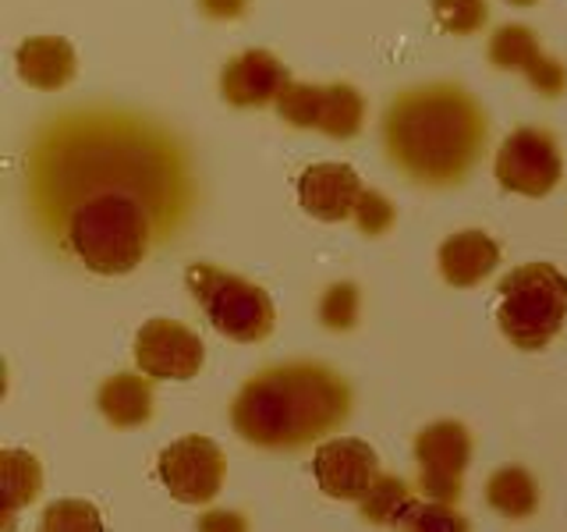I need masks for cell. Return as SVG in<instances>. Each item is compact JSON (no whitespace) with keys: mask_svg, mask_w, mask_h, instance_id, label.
Returning <instances> with one entry per match:
<instances>
[{"mask_svg":"<svg viewBox=\"0 0 567 532\" xmlns=\"http://www.w3.org/2000/svg\"><path fill=\"white\" fill-rule=\"evenodd\" d=\"M486 111L454 82L415 85L394 96L383 114L390 164L419 185L443 188L465 182L486 150Z\"/></svg>","mask_w":567,"mask_h":532,"instance_id":"cell-1","label":"cell"},{"mask_svg":"<svg viewBox=\"0 0 567 532\" xmlns=\"http://www.w3.org/2000/svg\"><path fill=\"white\" fill-rule=\"evenodd\" d=\"M351 412V390L319 362H288L262 369L230 405L235 430L256 448L295 451L327 437Z\"/></svg>","mask_w":567,"mask_h":532,"instance_id":"cell-2","label":"cell"},{"mask_svg":"<svg viewBox=\"0 0 567 532\" xmlns=\"http://www.w3.org/2000/svg\"><path fill=\"white\" fill-rule=\"evenodd\" d=\"M68 245L93 274H128L150 253V213L128 192H100L71 213Z\"/></svg>","mask_w":567,"mask_h":532,"instance_id":"cell-3","label":"cell"},{"mask_svg":"<svg viewBox=\"0 0 567 532\" xmlns=\"http://www.w3.org/2000/svg\"><path fill=\"white\" fill-rule=\"evenodd\" d=\"M496 324L522 351H543L567 319V274L554 263H525L496 288Z\"/></svg>","mask_w":567,"mask_h":532,"instance_id":"cell-4","label":"cell"},{"mask_svg":"<svg viewBox=\"0 0 567 532\" xmlns=\"http://www.w3.org/2000/svg\"><path fill=\"white\" fill-rule=\"evenodd\" d=\"M185 280L195 301L206 309L209 324L230 341L256 345L274 330V301L259 284L241 280L209 263H192Z\"/></svg>","mask_w":567,"mask_h":532,"instance_id":"cell-5","label":"cell"},{"mask_svg":"<svg viewBox=\"0 0 567 532\" xmlns=\"http://www.w3.org/2000/svg\"><path fill=\"white\" fill-rule=\"evenodd\" d=\"M274 106L280 121L291 124V129H316L330 139H354L365 121V100L348 82H333V85L291 82Z\"/></svg>","mask_w":567,"mask_h":532,"instance_id":"cell-6","label":"cell"},{"mask_svg":"<svg viewBox=\"0 0 567 532\" xmlns=\"http://www.w3.org/2000/svg\"><path fill=\"white\" fill-rule=\"evenodd\" d=\"M493 174L507 192L528 195V200H543L557 185L564 174V160L557 150V139L543 129H518L511 132L493 160Z\"/></svg>","mask_w":567,"mask_h":532,"instance_id":"cell-7","label":"cell"},{"mask_svg":"<svg viewBox=\"0 0 567 532\" xmlns=\"http://www.w3.org/2000/svg\"><path fill=\"white\" fill-rule=\"evenodd\" d=\"M468 458H472V437L461 422L443 419V422L425 426L415 440L419 490L430 497V501L457 504Z\"/></svg>","mask_w":567,"mask_h":532,"instance_id":"cell-8","label":"cell"},{"mask_svg":"<svg viewBox=\"0 0 567 532\" xmlns=\"http://www.w3.org/2000/svg\"><path fill=\"white\" fill-rule=\"evenodd\" d=\"M159 483L182 504H209L224 487L227 461L209 437H182L159 451Z\"/></svg>","mask_w":567,"mask_h":532,"instance_id":"cell-9","label":"cell"},{"mask_svg":"<svg viewBox=\"0 0 567 532\" xmlns=\"http://www.w3.org/2000/svg\"><path fill=\"white\" fill-rule=\"evenodd\" d=\"M199 334L174 319H150L135 337V362L153 380H192L203 369Z\"/></svg>","mask_w":567,"mask_h":532,"instance_id":"cell-10","label":"cell"},{"mask_svg":"<svg viewBox=\"0 0 567 532\" xmlns=\"http://www.w3.org/2000/svg\"><path fill=\"white\" fill-rule=\"evenodd\" d=\"M312 472L319 490L337 497V501H362L372 490V483L383 475L377 451L365 440H351V437H333L327 443H319V451L312 458Z\"/></svg>","mask_w":567,"mask_h":532,"instance_id":"cell-11","label":"cell"},{"mask_svg":"<svg viewBox=\"0 0 567 532\" xmlns=\"http://www.w3.org/2000/svg\"><path fill=\"white\" fill-rule=\"evenodd\" d=\"M486 58L493 68L522 71L539 96H560L567 89V68L539 47V35L528 25H501L489 35Z\"/></svg>","mask_w":567,"mask_h":532,"instance_id":"cell-12","label":"cell"},{"mask_svg":"<svg viewBox=\"0 0 567 532\" xmlns=\"http://www.w3.org/2000/svg\"><path fill=\"white\" fill-rule=\"evenodd\" d=\"M291 85L284 68L270 50H245L220 71V96L230 106H266L277 103L284 89Z\"/></svg>","mask_w":567,"mask_h":532,"instance_id":"cell-13","label":"cell"},{"mask_svg":"<svg viewBox=\"0 0 567 532\" xmlns=\"http://www.w3.org/2000/svg\"><path fill=\"white\" fill-rule=\"evenodd\" d=\"M362 177L348 164H312L298 174V203L316 221H348L362 200Z\"/></svg>","mask_w":567,"mask_h":532,"instance_id":"cell-14","label":"cell"},{"mask_svg":"<svg viewBox=\"0 0 567 532\" xmlns=\"http://www.w3.org/2000/svg\"><path fill=\"white\" fill-rule=\"evenodd\" d=\"M440 274L454 288H475L478 280H486L496 263H501V248L486 235V231H457L440 245Z\"/></svg>","mask_w":567,"mask_h":532,"instance_id":"cell-15","label":"cell"},{"mask_svg":"<svg viewBox=\"0 0 567 532\" xmlns=\"http://www.w3.org/2000/svg\"><path fill=\"white\" fill-rule=\"evenodd\" d=\"M18 79L43 93H58L75 79V50L61 35H32L14 53Z\"/></svg>","mask_w":567,"mask_h":532,"instance_id":"cell-16","label":"cell"},{"mask_svg":"<svg viewBox=\"0 0 567 532\" xmlns=\"http://www.w3.org/2000/svg\"><path fill=\"white\" fill-rule=\"evenodd\" d=\"M96 405L111 426H117V430H132V426L150 422V416H153V387H150V380L132 377V372H117V377L103 380Z\"/></svg>","mask_w":567,"mask_h":532,"instance_id":"cell-17","label":"cell"},{"mask_svg":"<svg viewBox=\"0 0 567 532\" xmlns=\"http://www.w3.org/2000/svg\"><path fill=\"white\" fill-rule=\"evenodd\" d=\"M486 501L496 514H504V519L518 522V519H528V514H536L539 508V487L536 479H532L522 466H504L489 475L486 483Z\"/></svg>","mask_w":567,"mask_h":532,"instance_id":"cell-18","label":"cell"},{"mask_svg":"<svg viewBox=\"0 0 567 532\" xmlns=\"http://www.w3.org/2000/svg\"><path fill=\"white\" fill-rule=\"evenodd\" d=\"M0 475H4V522L11 525L14 511L40 497L43 469L29 451H4L0 454Z\"/></svg>","mask_w":567,"mask_h":532,"instance_id":"cell-19","label":"cell"},{"mask_svg":"<svg viewBox=\"0 0 567 532\" xmlns=\"http://www.w3.org/2000/svg\"><path fill=\"white\" fill-rule=\"evenodd\" d=\"M415 501L419 497L412 493V487H408L404 479L380 475L377 483H372V490L359 501V511H362V519L372 525H398Z\"/></svg>","mask_w":567,"mask_h":532,"instance_id":"cell-20","label":"cell"},{"mask_svg":"<svg viewBox=\"0 0 567 532\" xmlns=\"http://www.w3.org/2000/svg\"><path fill=\"white\" fill-rule=\"evenodd\" d=\"M394 529L398 532H468V522L454 504L430 501V497H425V501H415L408 508V514Z\"/></svg>","mask_w":567,"mask_h":532,"instance_id":"cell-21","label":"cell"},{"mask_svg":"<svg viewBox=\"0 0 567 532\" xmlns=\"http://www.w3.org/2000/svg\"><path fill=\"white\" fill-rule=\"evenodd\" d=\"M433 18L443 32L472 35L486 25L489 8H486V0H433Z\"/></svg>","mask_w":567,"mask_h":532,"instance_id":"cell-22","label":"cell"},{"mask_svg":"<svg viewBox=\"0 0 567 532\" xmlns=\"http://www.w3.org/2000/svg\"><path fill=\"white\" fill-rule=\"evenodd\" d=\"M40 532H103V519L89 501H58L43 511Z\"/></svg>","mask_w":567,"mask_h":532,"instance_id":"cell-23","label":"cell"},{"mask_svg":"<svg viewBox=\"0 0 567 532\" xmlns=\"http://www.w3.org/2000/svg\"><path fill=\"white\" fill-rule=\"evenodd\" d=\"M354 316H359V288L354 284H333V288H327L323 301H319V319L330 330H351Z\"/></svg>","mask_w":567,"mask_h":532,"instance_id":"cell-24","label":"cell"},{"mask_svg":"<svg viewBox=\"0 0 567 532\" xmlns=\"http://www.w3.org/2000/svg\"><path fill=\"white\" fill-rule=\"evenodd\" d=\"M351 221L359 224V231H362V235H369V238L386 235V231L394 227V203H390L386 195L365 188L359 206H354V213H351Z\"/></svg>","mask_w":567,"mask_h":532,"instance_id":"cell-25","label":"cell"},{"mask_svg":"<svg viewBox=\"0 0 567 532\" xmlns=\"http://www.w3.org/2000/svg\"><path fill=\"white\" fill-rule=\"evenodd\" d=\"M199 532H248V522L238 511H209L199 519Z\"/></svg>","mask_w":567,"mask_h":532,"instance_id":"cell-26","label":"cell"},{"mask_svg":"<svg viewBox=\"0 0 567 532\" xmlns=\"http://www.w3.org/2000/svg\"><path fill=\"white\" fill-rule=\"evenodd\" d=\"M248 0H199V8L209 14V18H220V22H227V18H238L245 11Z\"/></svg>","mask_w":567,"mask_h":532,"instance_id":"cell-27","label":"cell"},{"mask_svg":"<svg viewBox=\"0 0 567 532\" xmlns=\"http://www.w3.org/2000/svg\"><path fill=\"white\" fill-rule=\"evenodd\" d=\"M507 4H514V8H532V4H539V0H507Z\"/></svg>","mask_w":567,"mask_h":532,"instance_id":"cell-28","label":"cell"}]
</instances>
